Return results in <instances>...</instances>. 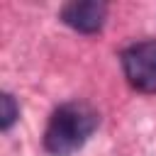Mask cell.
I'll list each match as a JSON object with an SVG mask.
<instances>
[{
    "label": "cell",
    "mask_w": 156,
    "mask_h": 156,
    "mask_svg": "<svg viewBox=\"0 0 156 156\" xmlns=\"http://www.w3.org/2000/svg\"><path fill=\"white\" fill-rule=\"evenodd\" d=\"M100 124V115L88 102H63L49 117L44 129V149L51 156H71L85 146Z\"/></svg>",
    "instance_id": "obj_1"
},
{
    "label": "cell",
    "mask_w": 156,
    "mask_h": 156,
    "mask_svg": "<svg viewBox=\"0 0 156 156\" xmlns=\"http://www.w3.org/2000/svg\"><path fill=\"white\" fill-rule=\"evenodd\" d=\"M122 68L127 83L146 95L156 93V39L132 44L122 51Z\"/></svg>",
    "instance_id": "obj_2"
},
{
    "label": "cell",
    "mask_w": 156,
    "mask_h": 156,
    "mask_svg": "<svg viewBox=\"0 0 156 156\" xmlns=\"http://www.w3.org/2000/svg\"><path fill=\"white\" fill-rule=\"evenodd\" d=\"M105 17H107V5L100 0L68 2L61 7V20L80 34H98L105 24Z\"/></svg>",
    "instance_id": "obj_3"
},
{
    "label": "cell",
    "mask_w": 156,
    "mask_h": 156,
    "mask_svg": "<svg viewBox=\"0 0 156 156\" xmlns=\"http://www.w3.org/2000/svg\"><path fill=\"white\" fill-rule=\"evenodd\" d=\"M17 119H20V105H17V100L10 93H2L0 95V129L7 132Z\"/></svg>",
    "instance_id": "obj_4"
}]
</instances>
